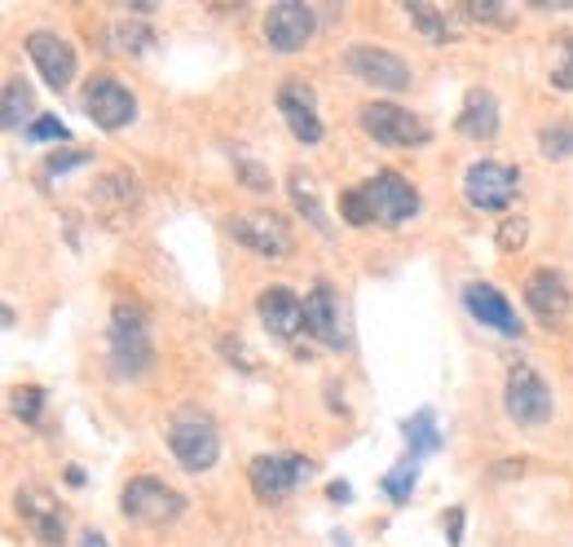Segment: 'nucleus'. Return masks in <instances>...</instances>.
Returning <instances> with one entry per match:
<instances>
[{
    "label": "nucleus",
    "mask_w": 573,
    "mask_h": 547,
    "mask_svg": "<svg viewBox=\"0 0 573 547\" xmlns=\"http://www.w3.org/2000/svg\"><path fill=\"white\" fill-rule=\"evenodd\" d=\"M464 305H468V313H473L477 322L494 326L499 336H521V332H525L521 318H516L512 305H508V296H503L499 287H490V283H468V287H464Z\"/></svg>",
    "instance_id": "obj_17"
},
{
    "label": "nucleus",
    "mask_w": 573,
    "mask_h": 547,
    "mask_svg": "<svg viewBox=\"0 0 573 547\" xmlns=\"http://www.w3.org/2000/svg\"><path fill=\"white\" fill-rule=\"evenodd\" d=\"M19 512H23V521L32 525V534H36L40 543H62V538H67L62 512H58V503H53L45 490L23 486V490H19Z\"/></svg>",
    "instance_id": "obj_19"
},
{
    "label": "nucleus",
    "mask_w": 573,
    "mask_h": 547,
    "mask_svg": "<svg viewBox=\"0 0 573 547\" xmlns=\"http://www.w3.org/2000/svg\"><path fill=\"white\" fill-rule=\"evenodd\" d=\"M402 437H406V455H415V460H428L441 451V432H437V419L428 406L402 419Z\"/></svg>",
    "instance_id": "obj_22"
},
{
    "label": "nucleus",
    "mask_w": 573,
    "mask_h": 547,
    "mask_svg": "<svg viewBox=\"0 0 573 547\" xmlns=\"http://www.w3.org/2000/svg\"><path fill=\"white\" fill-rule=\"evenodd\" d=\"M80 547H106V538H102L97 530H84V538H80Z\"/></svg>",
    "instance_id": "obj_38"
},
{
    "label": "nucleus",
    "mask_w": 573,
    "mask_h": 547,
    "mask_svg": "<svg viewBox=\"0 0 573 547\" xmlns=\"http://www.w3.org/2000/svg\"><path fill=\"white\" fill-rule=\"evenodd\" d=\"M305 332L326 345V349H344V332H339V300L331 292V283H313V292L305 296Z\"/></svg>",
    "instance_id": "obj_16"
},
{
    "label": "nucleus",
    "mask_w": 573,
    "mask_h": 547,
    "mask_svg": "<svg viewBox=\"0 0 573 547\" xmlns=\"http://www.w3.org/2000/svg\"><path fill=\"white\" fill-rule=\"evenodd\" d=\"M464 194L477 212H508L521 194V168H508L499 159H477L464 173Z\"/></svg>",
    "instance_id": "obj_3"
},
{
    "label": "nucleus",
    "mask_w": 573,
    "mask_h": 547,
    "mask_svg": "<svg viewBox=\"0 0 573 547\" xmlns=\"http://www.w3.org/2000/svg\"><path fill=\"white\" fill-rule=\"evenodd\" d=\"M458 521H464V508H450V512H445V525H450V543H458Z\"/></svg>",
    "instance_id": "obj_37"
},
{
    "label": "nucleus",
    "mask_w": 573,
    "mask_h": 547,
    "mask_svg": "<svg viewBox=\"0 0 573 547\" xmlns=\"http://www.w3.org/2000/svg\"><path fill=\"white\" fill-rule=\"evenodd\" d=\"M318 32V19L309 5H300V0H283V5H274L265 14V45L278 49V53H296L313 40Z\"/></svg>",
    "instance_id": "obj_12"
},
{
    "label": "nucleus",
    "mask_w": 573,
    "mask_h": 547,
    "mask_svg": "<svg viewBox=\"0 0 573 547\" xmlns=\"http://www.w3.org/2000/svg\"><path fill=\"white\" fill-rule=\"evenodd\" d=\"M0 120L10 133L23 129V120H32V84L27 80H10L5 84V102H0Z\"/></svg>",
    "instance_id": "obj_23"
},
{
    "label": "nucleus",
    "mask_w": 573,
    "mask_h": 547,
    "mask_svg": "<svg viewBox=\"0 0 573 547\" xmlns=\"http://www.w3.org/2000/svg\"><path fill=\"white\" fill-rule=\"evenodd\" d=\"M309 473H313V464H309L305 455H296V451H270V455H256V460L248 464L252 490H256L261 499H270V503L287 499Z\"/></svg>",
    "instance_id": "obj_9"
},
{
    "label": "nucleus",
    "mask_w": 573,
    "mask_h": 547,
    "mask_svg": "<svg viewBox=\"0 0 573 547\" xmlns=\"http://www.w3.org/2000/svg\"><path fill=\"white\" fill-rule=\"evenodd\" d=\"M120 512L138 525H168L186 512V499L172 486H164L159 477H133L120 495Z\"/></svg>",
    "instance_id": "obj_4"
},
{
    "label": "nucleus",
    "mask_w": 573,
    "mask_h": 547,
    "mask_svg": "<svg viewBox=\"0 0 573 547\" xmlns=\"http://www.w3.org/2000/svg\"><path fill=\"white\" fill-rule=\"evenodd\" d=\"M256 313L265 322V332L278 336V341H296L305 332V300L287 287H265L256 296Z\"/></svg>",
    "instance_id": "obj_15"
},
{
    "label": "nucleus",
    "mask_w": 573,
    "mask_h": 547,
    "mask_svg": "<svg viewBox=\"0 0 573 547\" xmlns=\"http://www.w3.org/2000/svg\"><path fill=\"white\" fill-rule=\"evenodd\" d=\"M326 499H331V503H349V499H354L349 481H331V486H326Z\"/></svg>",
    "instance_id": "obj_36"
},
{
    "label": "nucleus",
    "mask_w": 573,
    "mask_h": 547,
    "mask_svg": "<svg viewBox=\"0 0 573 547\" xmlns=\"http://www.w3.org/2000/svg\"><path fill=\"white\" fill-rule=\"evenodd\" d=\"M84 116H88L97 129L115 133V129L133 124V116H138V97H133L129 84H120L115 75H93V80L84 84Z\"/></svg>",
    "instance_id": "obj_7"
},
{
    "label": "nucleus",
    "mask_w": 573,
    "mask_h": 547,
    "mask_svg": "<svg viewBox=\"0 0 573 547\" xmlns=\"http://www.w3.org/2000/svg\"><path fill=\"white\" fill-rule=\"evenodd\" d=\"M339 216H344L349 226H371V222H375V212H371L362 186H354V190H344V194H339Z\"/></svg>",
    "instance_id": "obj_28"
},
{
    "label": "nucleus",
    "mask_w": 573,
    "mask_h": 547,
    "mask_svg": "<svg viewBox=\"0 0 573 547\" xmlns=\"http://www.w3.org/2000/svg\"><path fill=\"white\" fill-rule=\"evenodd\" d=\"M344 67H349V71H354L362 84H371V88L397 93V88L410 84V67H406L393 49H380V45H354L349 53H344Z\"/></svg>",
    "instance_id": "obj_11"
},
{
    "label": "nucleus",
    "mask_w": 573,
    "mask_h": 547,
    "mask_svg": "<svg viewBox=\"0 0 573 547\" xmlns=\"http://www.w3.org/2000/svg\"><path fill=\"white\" fill-rule=\"evenodd\" d=\"M168 451L186 473H207L220 455V432L203 411H181L168 419Z\"/></svg>",
    "instance_id": "obj_2"
},
{
    "label": "nucleus",
    "mask_w": 573,
    "mask_h": 547,
    "mask_svg": "<svg viewBox=\"0 0 573 547\" xmlns=\"http://www.w3.org/2000/svg\"><path fill=\"white\" fill-rule=\"evenodd\" d=\"M40 411H45V389L23 384V389L14 393V415H19L23 424H40Z\"/></svg>",
    "instance_id": "obj_30"
},
{
    "label": "nucleus",
    "mask_w": 573,
    "mask_h": 547,
    "mask_svg": "<svg viewBox=\"0 0 573 547\" xmlns=\"http://www.w3.org/2000/svg\"><path fill=\"white\" fill-rule=\"evenodd\" d=\"M362 129H367V138H375V142L389 146V151L423 146V142H428L423 120L410 116L406 106H397V102H367V106H362Z\"/></svg>",
    "instance_id": "obj_8"
},
{
    "label": "nucleus",
    "mask_w": 573,
    "mask_h": 547,
    "mask_svg": "<svg viewBox=\"0 0 573 547\" xmlns=\"http://www.w3.org/2000/svg\"><path fill=\"white\" fill-rule=\"evenodd\" d=\"M88 159H93L88 151H58V155H53V159L45 164V173H49V177H58V173H71V168H84Z\"/></svg>",
    "instance_id": "obj_35"
},
{
    "label": "nucleus",
    "mask_w": 573,
    "mask_h": 547,
    "mask_svg": "<svg viewBox=\"0 0 573 547\" xmlns=\"http://www.w3.org/2000/svg\"><path fill=\"white\" fill-rule=\"evenodd\" d=\"M525 305L529 313L542 322V326H560L573 309V296H569V283L560 270H534L525 278Z\"/></svg>",
    "instance_id": "obj_14"
},
{
    "label": "nucleus",
    "mask_w": 573,
    "mask_h": 547,
    "mask_svg": "<svg viewBox=\"0 0 573 547\" xmlns=\"http://www.w3.org/2000/svg\"><path fill=\"white\" fill-rule=\"evenodd\" d=\"M503 411H508L512 424H521V428H538V424H547V419H551V389H547V380H542L534 367L516 362V367L508 371Z\"/></svg>",
    "instance_id": "obj_5"
},
{
    "label": "nucleus",
    "mask_w": 573,
    "mask_h": 547,
    "mask_svg": "<svg viewBox=\"0 0 573 547\" xmlns=\"http://www.w3.org/2000/svg\"><path fill=\"white\" fill-rule=\"evenodd\" d=\"M291 199H296V207L309 216V222H313L318 230H326V216H322L318 194H313V186H309V177H305V173H291Z\"/></svg>",
    "instance_id": "obj_29"
},
{
    "label": "nucleus",
    "mask_w": 573,
    "mask_h": 547,
    "mask_svg": "<svg viewBox=\"0 0 573 547\" xmlns=\"http://www.w3.org/2000/svg\"><path fill=\"white\" fill-rule=\"evenodd\" d=\"M415 481H419V460H415V455H406L397 468H389V473L380 477V490L389 495V503H406V499H410V490H415Z\"/></svg>",
    "instance_id": "obj_24"
},
{
    "label": "nucleus",
    "mask_w": 573,
    "mask_h": 547,
    "mask_svg": "<svg viewBox=\"0 0 573 547\" xmlns=\"http://www.w3.org/2000/svg\"><path fill=\"white\" fill-rule=\"evenodd\" d=\"M406 14L419 23V32L428 36V40H450L454 32L445 27V10H437V5H423V0H415V5H406Z\"/></svg>",
    "instance_id": "obj_26"
},
{
    "label": "nucleus",
    "mask_w": 573,
    "mask_h": 547,
    "mask_svg": "<svg viewBox=\"0 0 573 547\" xmlns=\"http://www.w3.org/2000/svg\"><path fill=\"white\" fill-rule=\"evenodd\" d=\"M23 138H27V142H58V146H62L71 133H67V124H62L58 116H36V120L27 124Z\"/></svg>",
    "instance_id": "obj_31"
},
{
    "label": "nucleus",
    "mask_w": 573,
    "mask_h": 547,
    "mask_svg": "<svg viewBox=\"0 0 573 547\" xmlns=\"http://www.w3.org/2000/svg\"><path fill=\"white\" fill-rule=\"evenodd\" d=\"M362 190H367V203H371V212H375V222H384V226H402V222H410V216L419 212L415 186H410L402 173H393V168L375 173Z\"/></svg>",
    "instance_id": "obj_10"
},
{
    "label": "nucleus",
    "mask_w": 573,
    "mask_h": 547,
    "mask_svg": "<svg viewBox=\"0 0 573 547\" xmlns=\"http://www.w3.org/2000/svg\"><path fill=\"white\" fill-rule=\"evenodd\" d=\"M464 14L477 19V23H494V27H508V23L516 19L508 5H494V0H477V5H464Z\"/></svg>",
    "instance_id": "obj_33"
},
{
    "label": "nucleus",
    "mask_w": 573,
    "mask_h": 547,
    "mask_svg": "<svg viewBox=\"0 0 573 547\" xmlns=\"http://www.w3.org/2000/svg\"><path fill=\"white\" fill-rule=\"evenodd\" d=\"M27 58H32V67L40 71V80L53 88V93H62L71 80H75V49L58 36V32H32L27 36Z\"/></svg>",
    "instance_id": "obj_13"
},
{
    "label": "nucleus",
    "mask_w": 573,
    "mask_h": 547,
    "mask_svg": "<svg viewBox=\"0 0 573 547\" xmlns=\"http://www.w3.org/2000/svg\"><path fill=\"white\" fill-rule=\"evenodd\" d=\"M106 45L115 53H146L155 45V32L138 27V23H115V27H106Z\"/></svg>",
    "instance_id": "obj_25"
},
{
    "label": "nucleus",
    "mask_w": 573,
    "mask_h": 547,
    "mask_svg": "<svg viewBox=\"0 0 573 547\" xmlns=\"http://www.w3.org/2000/svg\"><path fill=\"white\" fill-rule=\"evenodd\" d=\"M229 235H235V239H239L248 252H256V257H270V261H283V257H291V248H296V235H291V226L283 222L278 212H270V207L235 216V222H229Z\"/></svg>",
    "instance_id": "obj_6"
},
{
    "label": "nucleus",
    "mask_w": 573,
    "mask_h": 547,
    "mask_svg": "<svg viewBox=\"0 0 573 547\" xmlns=\"http://www.w3.org/2000/svg\"><path fill=\"white\" fill-rule=\"evenodd\" d=\"M278 111H283V120L291 124L296 142H305V146H318V142H322V120H318V111H313V93H309L305 84L287 80V84L278 88Z\"/></svg>",
    "instance_id": "obj_18"
},
{
    "label": "nucleus",
    "mask_w": 573,
    "mask_h": 547,
    "mask_svg": "<svg viewBox=\"0 0 573 547\" xmlns=\"http://www.w3.org/2000/svg\"><path fill=\"white\" fill-rule=\"evenodd\" d=\"M151 362H155V354H151V332H146V309L120 300L115 305V318H110V367H115V376L138 380V376H146Z\"/></svg>",
    "instance_id": "obj_1"
},
{
    "label": "nucleus",
    "mask_w": 573,
    "mask_h": 547,
    "mask_svg": "<svg viewBox=\"0 0 573 547\" xmlns=\"http://www.w3.org/2000/svg\"><path fill=\"white\" fill-rule=\"evenodd\" d=\"M538 151H542V159H569L573 155V124H547L538 133Z\"/></svg>",
    "instance_id": "obj_27"
},
{
    "label": "nucleus",
    "mask_w": 573,
    "mask_h": 547,
    "mask_svg": "<svg viewBox=\"0 0 573 547\" xmlns=\"http://www.w3.org/2000/svg\"><path fill=\"white\" fill-rule=\"evenodd\" d=\"M551 84L556 88H573V36H564L556 45V62H551Z\"/></svg>",
    "instance_id": "obj_32"
},
{
    "label": "nucleus",
    "mask_w": 573,
    "mask_h": 547,
    "mask_svg": "<svg viewBox=\"0 0 573 547\" xmlns=\"http://www.w3.org/2000/svg\"><path fill=\"white\" fill-rule=\"evenodd\" d=\"M525 239H529V222H525V216H508V222L499 226V248L503 252L525 248Z\"/></svg>",
    "instance_id": "obj_34"
},
{
    "label": "nucleus",
    "mask_w": 573,
    "mask_h": 547,
    "mask_svg": "<svg viewBox=\"0 0 573 547\" xmlns=\"http://www.w3.org/2000/svg\"><path fill=\"white\" fill-rule=\"evenodd\" d=\"M93 203L97 207H120V212H133L142 203V190H138V177L129 168H110L97 190H93Z\"/></svg>",
    "instance_id": "obj_21"
},
{
    "label": "nucleus",
    "mask_w": 573,
    "mask_h": 547,
    "mask_svg": "<svg viewBox=\"0 0 573 547\" xmlns=\"http://www.w3.org/2000/svg\"><path fill=\"white\" fill-rule=\"evenodd\" d=\"M454 133L468 138V142H490L499 133V102L490 93L473 88L468 102H464V111H458V120H454Z\"/></svg>",
    "instance_id": "obj_20"
}]
</instances>
